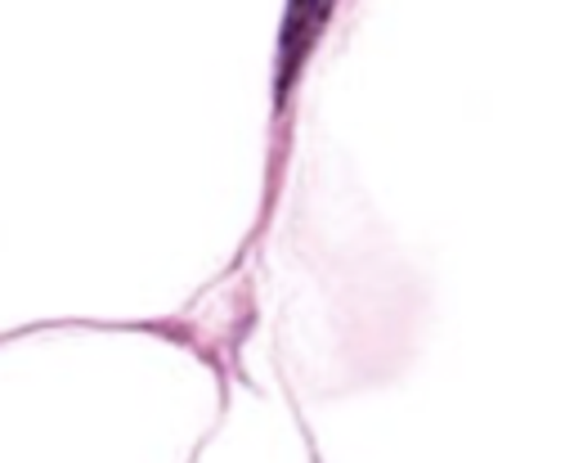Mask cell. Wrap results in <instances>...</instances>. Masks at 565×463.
I'll list each match as a JSON object with an SVG mask.
<instances>
[{
    "label": "cell",
    "mask_w": 565,
    "mask_h": 463,
    "mask_svg": "<svg viewBox=\"0 0 565 463\" xmlns=\"http://www.w3.org/2000/svg\"><path fill=\"white\" fill-rule=\"evenodd\" d=\"M337 0H288L282 10V32H278V99H288L297 73L306 69L310 50L319 45Z\"/></svg>",
    "instance_id": "cell-1"
}]
</instances>
